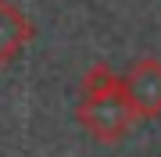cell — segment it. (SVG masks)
I'll use <instances>...</instances> for the list:
<instances>
[{
	"label": "cell",
	"instance_id": "cell-1",
	"mask_svg": "<svg viewBox=\"0 0 161 157\" xmlns=\"http://www.w3.org/2000/svg\"><path fill=\"white\" fill-rule=\"evenodd\" d=\"M75 118L97 143H118L136 125V114L122 93V82L108 64H93L82 75V100Z\"/></svg>",
	"mask_w": 161,
	"mask_h": 157
},
{
	"label": "cell",
	"instance_id": "cell-2",
	"mask_svg": "<svg viewBox=\"0 0 161 157\" xmlns=\"http://www.w3.org/2000/svg\"><path fill=\"white\" fill-rule=\"evenodd\" d=\"M136 122H154L161 118V61L158 57H140L129 64V71L118 79Z\"/></svg>",
	"mask_w": 161,
	"mask_h": 157
},
{
	"label": "cell",
	"instance_id": "cell-3",
	"mask_svg": "<svg viewBox=\"0 0 161 157\" xmlns=\"http://www.w3.org/2000/svg\"><path fill=\"white\" fill-rule=\"evenodd\" d=\"M32 32L36 29H32L29 14H25L18 4H11V0H0V68L11 64L18 54L29 47Z\"/></svg>",
	"mask_w": 161,
	"mask_h": 157
}]
</instances>
